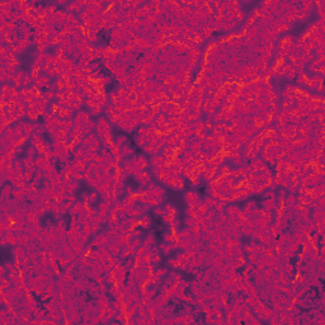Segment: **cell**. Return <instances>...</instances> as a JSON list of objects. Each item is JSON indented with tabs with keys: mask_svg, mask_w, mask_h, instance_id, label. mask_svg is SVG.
<instances>
[{
	"mask_svg": "<svg viewBox=\"0 0 325 325\" xmlns=\"http://www.w3.org/2000/svg\"><path fill=\"white\" fill-rule=\"evenodd\" d=\"M274 199L276 198H266L263 201V208L266 211H272L274 208Z\"/></svg>",
	"mask_w": 325,
	"mask_h": 325,
	"instance_id": "6da1fadb",
	"label": "cell"
},
{
	"mask_svg": "<svg viewBox=\"0 0 325 325\" xmlns=\"http://www.w3.org/2000/svg\"><path fill=\"white\" fill-rule=\"evenodd\" d=\"M203 202L208 206V208H215V206L218 203V199H217V198H212L211 196H208V197H206L203 199Z\"/></svg>",
	"mask_w": 325,
	"mask_h": 325,
	"instance_id": "7a4b0ae2",
	"label": "cell"
},
{
	"mask_svg": "<svg viewBox=\"0 0 325 325\" xmlns=\"http://www.w3.org/2000/svg\"><path fill=\"white\" fill-rule=\"evenodd\" d=\"M116 279L117 281H121V282H125L126 279H127V271L123 268V269H121L118 271L117 273H116Z\"/></svg>",
	"mask_w": 325,
	"mask_h": 325,
	"instance_id": "3957f363",
	"label": "cell"
},
{
	"mask_svg": "<svg viewBox=\"0 0 325 325\" xmlns=\"http://www.w3.org/2000/svg\"><path fill=\"white\" fill-rule=\"evenodd\" d=\"M118 171H119L118 167H111L107 170V175L111 178H117L118 177Z\"/></svg>",
	"mask_w": 325,
	"mask_h": 325,
	"instance_id": "277c9868",
	"label": "cell"
},
{
	"mask_svg": "<svg viewBox=\"0 0 325 325\" xmlns=\"http://www.w3.org/2000/svg\"><path fill=\"white\" fill-rule=\"evenodd\" d=\"M152 193H154V198H159V197L165 196V191H164L161 187H158V186L152 189Z\"/></svg>",
	"mask_w": 325,
	"mask_h": 325,
	"instance_id": "5b68a950",
	"label": "cell"
},
{
	"mask_svg": "<svg viewBox=\"0 0 325 325\" xmlns=\"http://www.w3.org/2000/svg\"><path fill=\"white\" fill-rule=\"evenodd\" d=\"M291 3L290 1H279V5H278V9L279 10H282L283 13L285 11H287V10H290L291 9Z\"/></svg>",
	"mask_w": 325,
	"mask_h": 325,
	"instance_id": "8992f818",
	"label": "cell"
},
{
	"mask_svg": "<svg viewBox=\"0 0 325 325\" xmlns=\"http://www.w3.org/2000/svg\"><path fill=\"white\" fill-rule=\"evenodd\" d=\"M126 144H127V138H126V136L119 135L118 137H117V140H116V145L119 146V148H122V146H123V145H126Z\"/></svg>",
	"mask_w": 325,
	"mask_h": 325,
	"instance_id": "52a82bcc",
	"label": "cell"
},
{
	"mask_svg": "<svg viewBox=\"0 0 325 325\" xmlns=\"http://www.w3.org/2000/svg\"><path fill=\"white\" fill-rule=\"evenodd\" d=\"M102 109H103V108H102L100 106H95V107H93V108L89 109V111H90L89 113H90V116H91V117H94V116H99V113L102 112Z\"/></svg>",
	"mask_w": 325,
	"mask_h": 325,
	"instance_id": "ba28073f",
	"label": "cell"
},
{
	"mask_svg": "<svg viewBox=\"0 0 325 325\" xmlns=\"http://www.w3.org/2000/svg\"><path fill=\"white\" fill-rule=\"evenodd\" d=\"M168 264L171 267V268H179V266H180V260H178L177 258H174V259H169L168 260Z\"/></svg>",
	"mask_w": 325,
	"mask_h": 325,
	"instance_id": "9c48e42d",
	"label": "cell"
},
{
	"mask_svg": "<svg viewBox=\"0 0 325 325\" xmlns=\"http://www.w3.org/2000/svg\"><path fill=\"white\" fill-rule=\"evenodd\" d=\"M154 213L156 215V216H165L168 212L164 210V208H160V207H155V210H154Z\"/></svg>",
	"mask_w": 325,
	"mask_h": 325,
	"instance_id": "30bf717a",
	"label": "cell"
},
{
	"mask_svg": "<svg viewBox=\"0 0 325 325\" xmlns=\"http://www.w3.org/2000/svg\"><path fill=\"white\" fill-rule=\"evenodd\" d=\"M15 151L14 150H11V151H7V154H5V158L8 159V161H14L15 160Z\"/></svg>",
	"mask_w": 325,
	"mask_h": 325,
	"instance_id": "8fae6325",
	"label": "cell"
},
{
	"mask_svg": "<svg viewBox=\"0 0 325 325\" xmlns=\"http://www.w3.org/2000/svg\"><path fill=\"white\" fill-rule=\"evenodd\" d=\"M184 224L187 225V227L193 226V225H196V218H194V217H189V216H188L187 218H186V221H184Z\"/></svg>",
	"mask_w": 325,
	"mask_h": 325,
	"instance_id": "7c38bea8",
	"label": "cell"
},
{
	"mask_svg": "<svg viewBox=\"0 0 325 325\" xmlns=\"http://www.w3.org/2000/svg\"><path fill=\"white\" fill-rule=\"evenodd\" d=\"M144 241H146V243H149L150 245H154L155 244V236H154V234H148V236H146V239L144 240Z\"/></svg>",
	"mask_w": 325,
	"mask_h": 325,
	"instance_id": "4fadbf2b",
	"label": "cell"
},
{
	"mask_svg": "<svg viewBox=\"0 0 325 325\" xmlns=\"http://www.w3.org/2000/svg\"><path fill=\"white\" fill-rule=\"evenodd\" d=\"M135 141H136L137 146H140V148H142V146L146 144V141H145V136H137Z\"/></svg>",
	"mask_w": 325,
	"mask_h": 325,
	"instance_id": "5bb4252c",
	"label": "cell"
},
{
	"mask_svg": "<svg viewBox=\"0 0 325 325\" xmlns=\"http://www.w3.org/2000/svg\"><path fill=\"white\" fill-rule=\"evenodd\" d=\"M256 259H258V254L254 253V252H252V253H248V262H256Z\"/></svg>",
	"mask_w": 325,
	"mask_h": 325,
	"instance_id": "9a60e30c",
	"label": "cell"
},
{
	"mask_svg": "<svg viewBox=\"0 0 325 325\" xmlns=\"http://www.w3.org/2000/svg\"><path fill=\"white\" fill-rule=\"evenodd\" d=\"M99 66H100V62H98V61H94V62H91V64H90L89 69H90V71H98Z\"/></svg>",
	"mask_w": 325,
	"mask_h": 325,
	"instance_id": "2e32d148",
	"label": "cell"
},
{
	"mask_svg": "<svg viewBox=\"0 0 325 325\" xmlns=\"http://www.w3.org/2000/svg\"><path fill=\"white\" fill-rule=\"evenodd\" d=\"M196 37H198L197 32L194 28H191V29H188V38H191V40H194Z\"/></svg>",
	"mask_w": 325,
	"mask_h": 325,
	"instance_id": "e0dca14e",
	"label": "cell"
},
{
	"mask_svg": "<svg viewBox=\"0 0 325 325\" xmlns=\"http://www.w3.org/2000/svg\"><path fill=\"white\" fill-rule=\"evenodd\" d=\"M155 273L159 274L160 277H164V276H167L168 274V269L167 268H158V269L155 271Z\"/></svg>",
	"mask_w": 325,
	"mask_h": 325,
	"instance_id": "ac0fdd59",
	"label": "cell"
},
{
	"mask_svg": "<svg viewBox=\"0 0 325 325\" xmlns=\"http://www.w3.org/2000/svg\"><path fill=\"white\" fill-rule=\"evenodd\" d=\"M56 97V94L53 93V91H51V90H47V91H45V98L48 99L50 102H51V99H53Z\"/></svg>",
	"mask_w": 325,
	"mask_h": 325,
	"instance_id": "d6986e66",
	"label": "cell"
},
{
	"mask_svg": "<svg viewBox=\"0 0 325 325\" xmlns=\"http://www.w3.org/2000/svg\"><path fill=\"white\" fill-rule=\"evenodd\" d=\"M160 262H161V255H160V254H155V255L152 256V259H151V263L155 264V266L159 264Z\"/></svg>",
	"mask_w": 325,
	"mask_h": 325,
	"instance_id": "ffe728a7",
	"label": "cell"
},
{
	"mask_svg": "<svg viewBox=\"0 0 325 325\" xmlns=\"http://www.w3.org/2000/svg\"><path fill=\"white\" fill-rule=\"evenodd\" d=\"M7 180L8 182H10V184H13L15 180H17V175H14V174H7Z\"/></svg>",
	"mask_w": 325,
	"mask_h": 325,
	"instance_id": "44dd1931",
	"label": "cell"
},
{
	"mask_svg": "<svg viewBox=\"0 0 325 325\" xmlns=\"http://www.w3.org/2000/svg\"><path fill=\"white\" fill-rule=\"evenodd\" d=\"M264 197L267 198H276V194H274V192L272 191V189H268L267 192H264Z\"/></svg>",
	"mask_w": 325,
	"mask_h": 325,
	"instance_id": "7402d4cb",
	"label": "cell"
},
{
	"mask_svg": "<svg viewBox=\"0 0 325 325\" xmlns=\"http://www.w3.org/2000/svg\"><path fill=\"white\" fill-rule=\"evenodd\" d=\"M137 132H138V136H146V127L140 126L137 128Z\"/></svg>",
	"mask_w": 325,
	"mask_h": 325,
	"instance_id": "603a6c76",
	"label": "cell"
},
{
	"mask_svg": "<svg viewBox=\"0 0 325 325\" xmlns=\"http://www.w3.org/2000/svg\"><path fill=\"white\" fill-rule=\"evenodd\" d=\"M170 225H171V227H174V229L178 231V229H179V226H180V221H179L178 218H174V220H173V222H171Z\"/></svg>",
	"mask_w": 325,
	"mask_h": 325,
	"instance_id": "cb8c5ba5",
	"label": "cell"
},
{
	"mask_svg": "<svg viewBox=\"0 0 325 325\" xmlns=\"http://www.w3.org/2000/svg\"><path fill=\"white\" fill-rule=\"evenodd\" d=\"M84 126H85V128H90V130H93V128H95L97 123H95V122H93V121H89L88 123H85Z\"/></svg>",
	"mask_w": 325,
	"mask_h": 325,
	"instance_id": "d4e9b609",
	"label": "cell"
},
{
	"mask_svg": "<svg viewBox=\"0 0 325 325\" xmlns=\"http://www.w3.org/2000/svg\"><path fill=\"white\" fill-rule=\"evenodd\" d=\"M163 220L165 221V222H169V224H171L173 222V220H174V217H171L170 215H165V216H163Z\"/></svg>",
	"mask_w": 325,
	"mask_h": 325,
	"instance_id": "484cf974",
	"label": "cell"
},
{
	"mask_svg": "<svg viewBox=\"0 0 325 325\" xmlns=\"http://www.w3.org/2000/svg\"><path fill=\"white\" fill-rule=\"evenodd\" d=\"M136 99H137V94H136V93H130V94H128V100L136 102Z\"/></svg>",
	"mask_w": 325,
	"mask_h": 325,
	"instance_id": "4316f807",
	"label": "cell"
},
{
	"mask_svg": "<svg viewBox=\"0 0 325 325\" xmlns=\"http://www.w3.org/2000/svg\"><path fill=\"white\" fill-rule=\"evenodd\" d=\"M279 29H281V32H287V30L291 29V26L286 23V24H282V26H281V28H279Z\"/></svg>",
	"mask_w": 325,
	"mask_h": 325,
	"instance_id": "83f0119b",
	"label": "cell"
},
{
	"mask_svg": "<svg viewBox=\"0 0 325 325\" xmlns=\"http://www.w3.org/2000/svg\"><path fill=\"white\" fill-rule=\"evenodd\" d=\"M140 227H142V229H149V227H150V222H146V221H140Z\"/></svg>",
	"mask_w": 325,
	"mask_h": 325,
	"instance_id": "f1b7e54d",
	"label": "cell"
},
{
	"mask_svg": "<svg viewBox=\"0 0 325 325\" xmlns=\"http://www.w3.org/2000/svg\"><path fill=\"white\" fill-rule=\"evenodd\" d=\"M97 194H98V193H91V194H89V203H93V202L95 201Z\"/></svg>",
	"mask_w": 325,
	"mask_h": 325,
	"instance_id": "f546056e",
	"label": "cell"
},
{
	"mask_svg": "<svg viewBox=\"0 0 325 325\" xmlns=\"http://www.w3.org/2000/svg\"><path fill=\"white\" fill-rule=\"evenodd\" d=\"M184 188V179L183 180H178V187H177V189L178 191H182Z\"/></svg>",
	"mask_w": 325,
	"mask_h": 325,
	"instance_id": "4dcf8cb0",
	"label": "cell"
},
{
	"mask_svg": "<svg viewBox=\"0 0 325 325\" xmlns=\"http://www.w3.org/2000/svg\"><path fill=\"white\" fill-rule=\"evenodd\" d=\"M4 266H5V268H7L8 271H11V269L14 268V263H11V262H7Z\"/></svg>",
	"mask_w": 325,
	"mask_h": 325,
	"instance_id": "1f68e13d",
	"label": "cell"
},
{
	"mask_svg": "<svg viewBox=\"0 0 325 325\" xmlns=\"http://www.w3.org/2000/svg\"><path fill=\"white\" fill-rule=\"evenodd\" d=\"M106 290H107V288H106V282L99 285V292H100V293H104V292H106Z\"/></svg>",
	"mask_w": 325,
	"mask_h": 325,
	"instance_id": "d6a6232c",
	"label": "cell"
},
{
	"mask_svg": "<svg viewBox=\"0 0 325 325\" xmlns=\"http://www.w3.org/2000/svg\"><path fill=\"white\" fill-rule=\"evenodd\" d=\"M155 187H156V186H155V183H154V182H150V183H148V186H146V189H150V191H152V189H154Z\"/></svg>",
	"mask_w": 325,
	"mask_h": 325,
	"instance_id": "836d02e7",
	"label": "cell"
},
{
	"mask_svg": "<svg viewBox=\"0 0 325 325\" xmlns=\"http://www.w3.org/2000/svg\"><path fill=\"white\" fill-rule=\"evenodd\" d=\"M203 278V272H201V271H198V273L196 274V279L199 281V279H202Z\"/></svg>",
	"mask_w": 325,
	"mask_h": 325,
	"instance_id": "e575fe53",
	"label": "cell"
},
{
	"mask_svg": "<svg viewBox=\"0 0 325 325\" xmlns=\"http://www.w3.org/2000/svg\"><path fill=\"white\" fill-rule=\"evenodd\" d=\"M324 202H325V198L324 197H320L319 199H317V205H319V206H324V205H325Z\"/></svg>",
	"mask_w": 325,
	"mask_h": 325,
	"instance_id": "d590c367",
	"label": "cell"
},
{
	"mask_svg": "<svg viewBox=\"0 0 325 325\" xmlns=\"http://www.w3.org/2000/svg\"><path fill=\"white\" fill-rule=\"evenodd\" d=\"M175 258H177L178 260H180V262H182V260H183V259L186 258V255H184V253H179V254H178Z\"/></svg>",
	"mask_w": 325,
	"mask_h": 325,
	"instance_id": "8d00e7d4",
	"label": "cell"
},
{
	"mask_svg": "<svg viewBox=\"0 0 325 325\" xmlns=\"http://www.w3.org/2000/svg\"><path fill=\"white\" fill-rule=\"evenodd\" d=\"M14 151H15V154H20L22 152V146H17L14 149Z\"/></svg>",
	"mask_w": 325,
	"mask_h": 325,
	"instance_id": "74e56055",
	"label": "cell"
},
{
	"mask_svg": "<svg viewBox=\"0 0 325 325\" xmlns=\"http://www.w3.org/2000/svg\"><path fill=\"white\" fill-rule=\"evenodd\" d=\"M57 4H60V5H64V4H66V0H59V1H57Z\"/></svg>",
	"mask_w": 325,
	"mask_h": 325,
	"instance_id": "f35d334b",
	"label": "cell"
}]
</instances>
